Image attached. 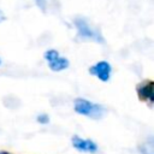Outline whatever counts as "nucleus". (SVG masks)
Returning <instances> with one entry per match:
<instances>
[{
    "mask_svg": "<svg viewBox=\"0 0 154 154\" xmlns=\"http://www.w3.org/2000/svg\"><path fill=\"white\" fill-rule=\"evenodd\" d=\"M73 111L79 116L94 120H100L106 114V108L101 103L93 102L84 97H76L73 100Z\"/></svg>",
    "mask_w": 154,
    "mask_h": 154,
    "instance_id": "obj_1",
    "label": "nucleus"
},
{
    "mask_svg": "<svg viewBox=\"0 0 154 154\" xmlns=\"http://www.w3.org/2000/svg\"><path fill=\"white\" fill-rule=\"evenodd\" d=\"M73 26L77 30L78 37L82 40H88V41H94L96 43H103L105 38L101 34V31L96 28H94L89 20L84 17H76L73 19Z\"/></svg>",
    "mask_w": 154,
    "mask_h": 154,
    "instance_id": "obj_2",
    "label": "nucleus"
},
{
    "mask_svg": "<svg viewBox=\"0 0 154 154\" xmlns=\"http://www.w3.org/2000/svg\"><path fill=\"white\" fill-rule=\"evenodd\" d=\"M89 73L94 77H96L99 81L106 83L109 81L112 75V66L107 60H100L96 61L94 65L89 67Z\"/></svg>",
    "mask_w": 154,
    "mask_h": 154,
    "instance_id": "obj_3",
    "label": "nucleus"
},
{
    "mask_svg": "<svg viewBox=\"0 0 154 154\" xmlns=\"http://www.w3.org/2000/svg\"><path fill=\"white\" fill-rule=\"evenodd\" d=\"M71 144L77 152L81 153L94 154L99 150V146L96 142H94L91 138H83L78 135H73L71 137Z\"/></svg>",
    "mask_w": 154,
    "mask_h": 154,
    "instance_id": "obj_4",
    "label": "nucleus"
},
{
    "mask_svg": "<svg viewBox=\"0 0 154 154\" xmlns=\"http://www.w3.org/2000/svg\"><path fill=\"white\" fill-rule=\"evenodd\" d=\"M136 94L138 99L143 102H147L149 106L154 103V83L150 79L142 81L136 87Z\"/></svg>",
    "mask_w": 154,
    "mask_h": 154,
    "instance_id": "obj_5",
    "label": "nucleus"
},
{
    "mask_svg": "<svg viewBox=\"0 0 154 154\" xmlns=\"http://www.w3.org/2000/svg\"><path fill=\"white\" fill-rule=\"evenodd\" d=\"M47 64H48L49 70L53 71V72L64 71V70H66V69L70 66L69 59L65 58V57H61V55H59L57 59H54V60H52V61H49V63H47Z\"/></svg>",
    "mask_w": 154,
    "mask_h": 154,
    "instance_id": "obj_6",
    "label": "nucleus"
},
{
    "mask_svg": "<svg viewBox=\"0 0 154 154\" xmlns=\"http://www.w3.org/2000/svg\"><path fill=\"white\" fill-rule=\"evenodd\" d=\"M138 152L141 154H154V141L152 136L138 146Z\"/></svg>",
    "mask_w": 154,
    "mask_h": 154,
    "instance_id": "obj_7",
    "label": "nucleus"
},
{
    "mask_svg": "<svg viewBox=\"0 0 154 154\" xmlns=\"http://www.w3.org/2000/svg\"><path fill=\"white\" fill-rule=\"evenodd\" d=\"M59 55H60V54H59V52H58L57 49L51 48V49L45 51V53H43V59H45L47 63H49V61H52V60L57 59Z\"/></svg>",
    "mask_w": 154,
    "mask_h": 154,
    "instance_id": "obj_8",
    "label": "nucleus"
},
{
    "mask_svg": "<svg viewBox=\"0 0 154 154\" xmlns=\"http://www.w3.org/2000/svg\"><path fill=\"white\" fill-rule=\"evenodd\" d=\"M36 122L41 125H47V124H49L51 118L47 113H40V114L36 116Z\"/></svg>",
    "mask_w": 154,
    "mask_h": 154,
    "instance_id": "obj_9",
    "label": "nucleus"
},
{
    "mask_svg": "<svg viewBox=\"0 0 154 154\" xmlns=\"http://www.w3.org/2000/svg\"><path fill=\"white\" fill-rule=\"evenodd\" d=\"M34 1H35V5L42 12H46V10H47V0H34Z\"/></svg>",
    "mask_w": 154,
    "mask_h": 154,
    "instance_id": "obj_10",
    "label": "nucleus"
},
{
    "mask_svg": "<svg viewBox=\"0 0 154 154\" xmlns=\"http://www.w3.org/2000/svg\"><path fill=\"white\" fill-rule=\"evenodd\" d=\"M5 20H6V16H5L4 11H2V10H0V24H1V23H4Z\"/></svg>",
    "mask_w": 154,
    "mask_h": 154,
    "instance_id": "obj_11",
    "label": "nucleus"
},
{
    "mask_svg": "<svg viewBox=\"0 0 154 154\" xmlns=\"http://www.w3.org/2000/svg\"><path fill=\"white\" fill-rule=\"evenodd\" d=\"M0 154H12V153H10L7 150H0Z\"/></svg>",
    "mask_w": 154,
    "mask_h": 154,
    "instance_id": "obj_12",
    "label": "nucleus"
},
{
    "mask_svg": "<svg viewBox=\"0 0 154 154\" xmlns=\"http://www.w3.org/2000/svg\"><path fill=\"white\" fill-rule=\"evenodd\" d=\"M2 65V60H1V58H0V66Z\"/></svg>",
    "mask_w": 154,
    "mask_h": 154,
    "instance_id": "obj_13",
    "label": "nucleus"
}]
</instances>
